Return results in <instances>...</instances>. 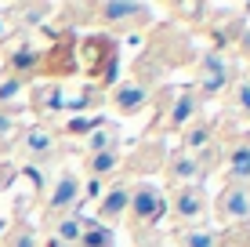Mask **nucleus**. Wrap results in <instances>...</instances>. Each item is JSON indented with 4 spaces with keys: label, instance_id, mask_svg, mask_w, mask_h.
Wrapping results in <instances>:
<instances>
[{
    "label": "nucleus",
    "instance_id": "f257e3e1",
    "mask_svg": "<svg viewBox=\"0 0 250 247\" xmlns=\"http://www.w3.org/2000/svg\"><path fill=\"white\" fill-rule=\"evenodd\" d=\"M163 211H167V200H163V193H160L152 182H138V185H131V207H127V215H131L138 225L160 222Z\"/></svg>",
    "mask_w": 250,
    "mask_h": 247
},
{
    "label": "nucleus",
    "instance_id": "f03ea898",
    "mask_svg": "<svg viewBox=\"0 0 250 247\" xmlns=\"http://www.w3.org/2000/svg\"><path fill=\"white\" fill-rule=\"evenodd\" d=\"M218 218H221V222H229V225L250 222V185L229 182L225 189L218 193Z\"/></svg>",
    "mask_w": 250,
    "mask_h": 247
},
{
    "label": "nucleus",
    "instance_id": "7ed1b4c3",
    "mask_svg": "<svg viewBox=\"0 0 250 247\" xmlns=\"http://www.w3.org/2000/svg\"><path fill=\"white\" fill-rule=\"evenodd\" d=\"M76 203H80V178H76V171H62L55 178V185H51V193H47V211L55 218H62Z\"/></svg>",
    "mask_w": 250,
    "mask_h": 247
},
{
    "label": "nucleus",
    "instance_id": "20e7f679",
    "mask_svg": "<svg viewBox=\"0 0 250 247\" xmlns=\"http://www.w3.org/2000/svg\"><path fill=\"white\" fill-rule=\"evenodd\" d=\"M94 15H98V22H105V25H120V22H145V19H152V11L145 4H131V0H105V4H94Z\"/></svg>",
    "mask_w": 250,
    "mask_h": 247
},
{
    "label": "nucleus",
    "instance_id": "39448f33",
    "mask_svg": "<svg viewBox=\"0 0 250 247\" xmlns=\"http://www.w3.org/2000/svg\"><path fill=\"white\" fill-rule=\"evenodd\" d=\"M203 207H207V200H203L200 185H178L174 200H170V211H174L178 222H196L203 215Z\"/></svg>",
    "mask_w": 250,
    "mask_h": 247
},
{
    "label": "nucleus",
    "instance_id": "423d86ee",
    "mask_svg": "<svg viewBox=\"0 0 250 247\" xmlns=\"http://www.w3.org/2000/svg\"><path fill=\"white\" fill-rule=\"evenodd\" d=\"M145 102H149V91H145V84H138V80H124V84L113 91V109H116L120 116L142 113Z\"/></svg>",
    "mask_w": 250,
    "mask_h": 247
},
{
    "label": "nucleus",
    "instance_id": "0eeeda50",
    "mask_svg": "<svg viewBox=\"0 0 250 247\" xmlns=\"http://www.w3.org/2000/svg\"><path fill=\"white\" fill-rule=\"evenodd\" d=\"M127 207H131V185H113V189L102 193V203H98V222H116V218L127 215Z\"/></svg>",
    "mask_w": 250,
    "mask_h": 247
},
{
    "label": "nucleus",
    "instance_id": "6e6552de",
    "mask_svg": "<svg viewBox=\"0 0 250 247\" xmlns=\"http://www.w3.org/2000/svg\"><path fill=\"white\" fill-rule=\"evenodd\" d=\"M229 80H232V69L221 62L218 55H207V62H203V69H200V91H203V98H214Z\"/></svg>",
    "mask_w": 250,
    "mask_h": 247
},
{
    "label": "nucleus",
    "instance_id": "1a4fd4ad",
    "mask_svg": "<svg viewBox=\"0 0 250 247\" xmlns=\"http://www.w3.org/2000/svg\"><path fill=\"white\" fill-rule=\"evenodd\" d=\"M19 149H22V157H29V160H47L51 153H55V135L44 131V127H33V131L22 135Z\"/></svg>",
    "mask_w": 250,
    "mask_h": 247
},
{
    "label": "nucleus",
    "instance_id": "9d476101",
    "mask_svg": "<svg viewBox=\"0 0 250 247\" xmlns=\"http://www.w3.org/2000/svg\"><path fill=\"white\" fill-rule=\"evenodd\" d=\"M37 62H40V51L29 44V40H19L15 44V51L7 55V69L15 73V80H22V76H29L33 69H37Z\"/></svg>",
    "mask_w": 250,
    "mask_h": 247
},
{
    "label": "nucleus",
    "instance_id": "9b49d317",
    "mask_svg": "<svg viewBox=\"0 0 250 247\" xmlns=\"http://www.w3.org/2000/svg\"><path fill=\"white\" fill-rule=\"evenodd\" d=\"M167 175L170 182H182V185H196V178H203V167L196 157H188V153H174L167 164Z\"/></svg>",
    "mask_w": 250,
    "mask_h": 247
},
{
    "label": "nucleus",
    "instance_id": "f8f14e48",
    "mask_svg": "<svg viewBox=\"0 0 250 247\" xmlns=\"http://www.w3.org/2000/svg\"><path fill=\"white\" fill-rule=\"evenodd\" d=\"M83 229H87V218H80L76 211H69V215L55 218V240L76 247V244H80V236H83Z\"/></svg>",
    "mask_w": 250,
    "mask_h": 247
},
{
    "label": "nucleus",
    "instance_id": "ddd939ff",
    "mask_svg": "<svg viewBox=\"0 0 250 247\" xmlns=\"http://www.w3.org/2000/svg\"><path fill=\"white\" fill-rule=\"evenodd\" d=\"M229 182L250 185V142H239L229 153Z\"/></svg>",
    "mask_w": 250,
    "mask_h": 247
},
{
    "label": "nucleus",
    "instance_id": "4468645a",
    "mask_svg": "<svg viewBox=\"0 0 250 247\" xmlns=\"http://www.w3.org/2000/svg\"><path fill=\"white\" fill-rule=\"evenodd\" d=\"M174 244L178 247H221V236L207 225H188L182 233H174Z\"/></svg>",
    "mask_w": 250,
    "mask_h": 247
},
{
    "label": "nucleus",
    "instance_id": "2eb2a0df",
    "mask_svg": "<svg viewBox=\"0 0 250 247\" xmlns=\"http://www.w3.org/2000/svg\"><path fill=\"white\" fill-rule=\"evenodd\" d=\"M109 149H120V127L98 124L87 135V157H91V153H109Z\"/></svg>",
    "mask_w": 250,
    "mask_h": 247
},
{
    "label": "nucleus",
    "instance_id": "dca6fc26",
    "mask_svg": "<svg viewBox=\"0 0 250 247\" xmlns=\"http://www.w3.org/2000/svg\"><path fill=\"white\" fill-rule=\"evenodd\" d=\"M200 113V106H196V98H192V91H185V95H178L174 98V106H170V116H167V124L170 127H185L192 116Z\"/></svg>",
    "mask_w": 250,
    "mask_h": 247
},
{
    "label": "nucleus",
    "instance_id": "f3484780",
    "mask_svg": "<svg viewBox=\"0 0 250 247\" xmlns=\"http://www.w3.org/2000/svg\"><path fill=\"white\" fill-rule=\"evenodd\" d=\"M120 167V149H109V153H91L87 157V175L91 178H105V175H113Z\"/></svg>",
    "mask_w": 250,
    "mask_h": 247
},
{
    "label": "nucleus",
    "instance_id": "a211bd4d",
    "mask_svg": "<svg viewBox=\"0 0 250 247\" xmlns=\"http://www.w3.org/2000/svg\"><path fill=\"white\" fill-rule=\"evenodd\" d=\"M76 247H113V233L102 222H87V229H83V236H80Z\"/></svg>",
    "mask_w": 250,
    "mask_h": 247
},
{
    "label": "nucleus",
    "instance_id": "6ab92c4d",
    "mask_svg": "<svg viewBox=\"0 0 250 247\" xmlns=\"http://www.w3.org/2000/svg\"><path fill=\"white\" fill-rule=\"evenodd\" d=\"M4 247H40V233H37L29 222H19L11 233H7Z\"/></svg>",
    "mask_w": 250,
    "mask_h": 247
},
{
    "label": "nucleus",
    "instance_id": "aec40b11",
    "mask_svg": "<svg viewBox=\"0 0 250 247\" xmlns=\"http://www.w3.org/2000/svg\"><path fill=\"white\" fill-rule=\"evenodd\" d=\"M33 106H37L40 113H47V109H58V106H62V88H58V84H47V88L33 91Z\"/></svg>",
    "mask_w": 250,
    "mask_h": 247
},
{
    "label": "nucleus",
    "instance_id": "412c9836",
    "mask_svg": "<svg viewBox=\"0 0 250 247\" xmlns=\"http://www.w3.org/2000/svg\"><path fill=\"white\" fill-rule=\"evenodd\" d=\"M232 106H236L243 116H250V76L236 80V88H232Z\"/></svg>",
    "mask_w": 250,
    "mask_h": 247
},
{
    "label": "nucleus",
    "instance_id": "4be33fe9",
    "mask_svg": "<svg viewBox=\"0 0 250 247\" xmlns=\"http://www.w3.org/2000/svg\"><path fill=\"white\" fill-rule=\"evenodd\" d=\"M207 142H210V127H192V131L185 135V149H182V153H188V157H192V153L203 149Z\"/></svg>",
    "mask_w": 250,
    "mask_h": 247
},
{
    "label": "nucleus",
    "instance_id": "5701e85b",
    "mask_svg": "<svg viewBox=\"0 0 250 247\" xmlns=\"http://www.w3.org/2000/svg\"><path fill=\"white\" fill-rule=\"evenodd\" d=\"M19 88H22V80H15V76L0 80V106H4V102H11L15 95H19Z\"/></svg>",
    "mask_w": 250,
    "mask_h": 247
},
{
    "label": "nucleus",
    "instance_id": "b1692460",
    "mask_svg": "<svg viewBox=\"0 0 250 247\" xmlns=\"http://www.w3.org/2000/svg\"><path fill=\"white\" fill-rule=\"evenodd\" d=\"M80 197L102 200V182H98V178H87V185H80Z\"/></svg>",
    "mask_w": 250,
    "mask_h": 247
},
{
    "label": "nucleus",
    "instance_id": "393cba45",
    "mask_svg": "<svg viewBox=\"0 0 250 247\" xmlns=\"http://www.w3.org/2000/svg\"><path fill=\"white\" fill-rule=\"evenodd\" d=\"M11 131V120H7V116H0V135H7Z\"/></svg>",
    "mask_w": 250,
    "mask_h": 247
},
{
    "label": "nucleus",
    "instance_id": "a878e982",
    "mask_svg": "<svg viewBox=\"0 0 250 247\" xmlns=\"http://www.w3.org/2000/svg\"><path fill=\"white\" fill-rule=\"evenodd\" d=\"M47 247H69V244H58L55 236H51V240H47Z\"/></svg>",
    "mask_w": 250,
    "mask_h": 247
},
{
    "label": "nucleus",
    "instance_id": "bb28decb",
    "mask_svg": "<svg viewBox=\"0 0 250 247\" xmlns=\"http://www.w3.org/2000/svg\"><path fill=\"white\" fill-rule=\"evenodd\" d=\"M4 33H7V22H4V19H0V37H4Z\"/></svg>",
    "mask_w": 250,
    "mask_h": 247
}]
</instances>
